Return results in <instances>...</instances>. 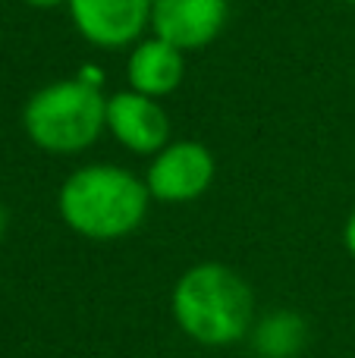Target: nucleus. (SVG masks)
Returning <instances> with one entry per match:
<instances>
[{
	"label": "nucleus",
	"mask_w": 355,
	"mask_h": 358,
	"mask_svg": "<svg viewBox=\"0 0 355 358\" xmlns=\"http://www.w3.org/2000/svg\"><path fill=\"white\" fill-rule=\"evenodd\" d=\"M343 245H346V252L355 258V210L349 214V220H346V227H343Z\"/></svg>",
	"instance_id": "nucleus-11"
},
{
	"label": "nucleus",
	"mask_w": 355,
	"mask_h": 358,
	"mask_svg": "<svg viewBox=\"0 0 355 358\" xmlns=\"http://www.w3.org/2000/svg\"><path fill=\"white\" fill-rule=\"evenodd\" d=\"M22 3L35 6V10H57V6H66L69 0H22Z\"/></svg>",
	"instance_id": "nucleus-12"
},
{
	"label": "nucleus",
	"mask_w": 355,
	"mask_h": 358,
	"mask_svg": "<svg viewBox=\"0 0 355 358\" xmlns=\"http://www.w3.org/2000/svg\"><path fill=\"white\" fill-rule=\"evenodd\" d=\"M230 3L226 0H154L151 31L173 48L201 50L224 31Z\"/></svg>",
	"instance_id": "nucleus-7"
},
{
	"label": "nucleus",
	"mask_w": 355,
	"mask_h": 358,
	"mask_svg": "<svg viewBox=\"0 0 355 358\" xmlns=\"http://www.w3.org/2000/svg\"><path fill=\"white\" fill-rule=\"evenodd\" d=\"M151 6L154 0H69L66 10L88 44L117 50L145 35L151 25Z\"/></svg>",
	"instance_id": "nucleus-5"
},
{
	"label": "nucleus",
	"mask_w": 355,
	"mask_h": 358,
	"mask_svg": "<svg viewBox=\"0 0 355 358\" xmlns=\"http://www.w3.org/2000/svg\"><path fill=\"white\" fill-rule=\"evenodd\" d=\"M343 3H355V0H343Z\"/></svg>",
	"instance_id": "nucleus-14"
},
{
	"label": "nucleus",
	"mask_w": 355,
	"mask_h": 358,
	"mask_svg": "<svg viewBox=\"0 0 355 358\" xmlns=\"http://www.w3.org/2000/svg\"><path fill=\"white\" fill-rule=\"evenodd\" d=\"M186 76V63H182V50L173 48L170 41L151 35L132 48L129 60H126V79L129 88L148 98H167L182 85Z\"/></svg>",
	"instance_id": "nucleus-8"
},
{
	"label": "nucleus",
	"mask_w": 355,
	"mask_h": 358,
	"mask_svg": "<svg viewBox=\"0 0 355 358\" xmlns=\"http://www.w3.org/2000/svg\"><path fill=\"white\" fill-rule=\"evenodd\" d=\"M308 327L296 311H274L252 327V346L258 358H296L305 349Z\"/></svg>",
	"instance_id": "nucleus-9"
},
{
	"label": "nucleus",
	"mask_w": 355,
	"mask_h": 358,
	"mask_svg": "<svg viewBox=\"0 0 355 358\" xmlns=\"http://www.w3.org/2000/svg\"><path fill=\"white\" fill-rule=\"evenodd\" d=\"M173 321L192 343L208 349L233 346L252 334L255 296L242 273L233 267L205 261L176 280L170 299Z\"/></svg>",
	"instance_id": "nucleus-2"
},
{
	"label": "nucleus",
	"mask_w": 355,
	"mask_h": 358,
	"mask_svg": "<svg viewBox=\"0 0 355 358\" xmlns=\"http://www.w3.org/2000/svg\"><path fill=\"white\" fill-rule=\"evenodd\" d=\"M107 98L82 79H60L38 88L22 110V129L48 155H79L101 138Z\"/></svg>",
	"instance_id": "nucleus-3"
},
{
	"label": "nucleus",
	"mask_w": 355,
	"mask_h": 358,
	"mask_svg": "<svg viewBox=\"0 0 355 358\" xmlns=\"http://www.w3.org/2000/svg\"><path fill=\"white\" fill-rule=\"evenodd\" d=\"M217 164L201 142H170L148 164L145 185L151 198L164 204H189L201 198L214 182Z\"/></svg>",
	"instance_id": "nucleus-4"
},
{
	"label": "nucleus",
	"mask_w": 355,
	"mask_h": 358,
	"mask_svg": "<svg viewBox=\"0 0 355 358\" xmlns=\"http://www.w3.org/2000/svg\"><path fill=\"white\" fill-rule=\"evenodd\" d=\"M75 79H82V82H85V85L101 88V85H104V69H101L98 63H85V66H79V73H75Z\"/></svg>",
	"instance_id": "nucleus-10"
},
{
	"label": "nucleus",
	"mask_w": 355,
	"mask_h": 358,
	"mask_svg": "<svg viewBox=\"0 0 355 358\" xmlns=\"http://www.w3.org/2000/svg\"><path fill=\"white\" fill-rule=\"evenodd\" d=\"M3 227H6V214H3V208H0V236H3Z\"/></svg>",
	"instance_id": "nucleus-13"
},
{
	"label": "nucleus",
	"mask_w": 355,
	"mask_h": 358,
	"mask_svg": "<svg viewBox=\"0 0 355 358\" xmlns=\"http://www.w3.org/2000/svg\"><path fill=\"white\" fill-rule=\"evenodd\" d=\"M151 192L145 179L117 164H88L73 170L57 192V210L75 236L117 242L145 223Z\"/></svg>",
	"instance_id": "nucleus-1"
},
{
	"label": "nucleus",
	"mask_w": 355,
	"mask_h": 358,
	"mask_svg": "<svg viewBox=\"0 0 355 358\" xmlns=\"http://www.w3.org/2000/svg\"><path fill=\"white\" fill-rule=\"evenodd\" d=\"M104 126L132 155H157L170 145V117L157 98L138 92H117L107 98Z\"/></svg>",
	"instance_id": "nucleus-6"
}]
</instances>
